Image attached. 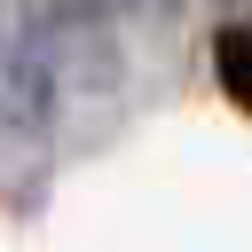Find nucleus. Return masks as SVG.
I'll use <instances>...</instances> for the list:
<instances>
[{
  "mask_svg": "<svg viewBox=\"0 0 252 252\" xmlns=\"http://www.w3.org/2000/svg\"><path fill=\"white\" fill-rule=\"evenodd\" d=\"M213 79H220V94L252 118V16H228V24L213 32Z\"/></svg>",
  "mask_w": 252,
  "mask_h": 252,
  "instance_id": "nucleus-1",
  "label": "nucleus"
},
{
  "mask_svg": "<svg viewBox=\"0 0 252 252\" xmlns=\"http://www.w3.org/2000/svg\"><path fill=\"white\" fill-rule=\"evenodd\" d=\"M8 87H16V79H0V110H8Z\"/></svg>",
  "mask_w": 252,
  "mask_h": 252,
  "instance_id": "nucleus-2",
  "label": "nucleus"
}]
</instances>
